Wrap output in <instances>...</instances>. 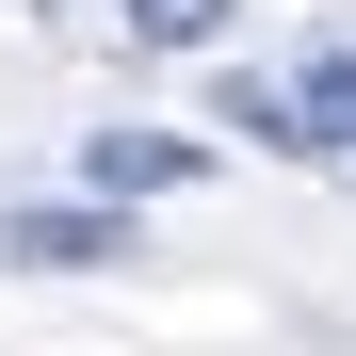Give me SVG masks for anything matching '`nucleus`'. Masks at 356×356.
I'll return each instance as SVG.
<instances>
[{
	"label": "nucleus",
	"mask_w": 356,
	"mask_h": 356,
	"mask_svg": "<svg viewBox=\"0 0 356 356\" xmlns=\"http://www.w3.org/2000/svg\"><path fill=\"white\" fill-rule=\"evenodd\" d=\"M178 178H211L195 130H81V195L97 211H146V195H178Z\"/></svg>",
	"instance_id": "1"
},
{
	"label": "nucleus",
	"mask_w": 356,
	"mask_h": 356,
	"mask_svg": "<svg viewBox=\"0 0 356 356\" xmlns=\"http://www.w3.org/2000/svg\"><path fill=\"white\" fill-rule=\"evenodd\" d=\"M0 259H33V275H97V259H130V211H0Z\"/></svg>",
	"instance_id": "2"
},
{
	"label": "nucleus",
	"mask_w": 356,
	"mask_h": 356,
	"mask_svg": "<svg viewBox=\"0 0 356 356\" xmlns=\"http://www.w3.org/2000/svg\"><path fill=\"white\" fill-rule=\"evenodd\" d=\"M291 146H308V162H356V49H308V81H291Z\"/></svg>",
	"instance_id": "3"
},
{
	"label": "nucleus",
	"mask_w": 356,
	"mask_h": 356,
	"mask_svg": "<svg viewBox=\"0 0 356 356\" xmlns=\"http://www.w3.org/2000/svg\"><path fill=\"white\" fill-rule=\"evenodd\" d=\"M243 0H130V49H227Z\"/></svg>",
	"instance_id": "4"
},
{
	"label": "nucleus",
	"mask_w": 356,
	"mask_h": 356,
	"mask_svg": "<svg viewBox=\"0 0 356 356\" xmlns=\"http://www.w3.org/2000/svg\"><path fill=\"white\" fill-rule=\"evenodd\" d=\"M17 17H49V0H17Z\"/></svg>",
	"instance_id": "5"
}]
</instances>
